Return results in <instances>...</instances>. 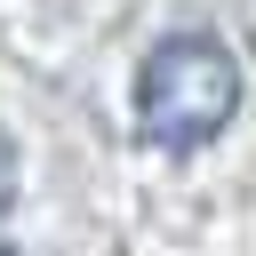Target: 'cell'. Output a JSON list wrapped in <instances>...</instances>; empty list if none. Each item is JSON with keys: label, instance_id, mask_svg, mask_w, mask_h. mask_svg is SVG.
I'll return each mask as SVG.
<instances>
[{"label": "cell", "instance_id": "3", "mask_svg": "<svg viewBox=\"0 0 256 256\" xmlns=\"http://www.w3.org/2000/svg\"><path fill=\"white\" fill-rule=\"evenodd\" d=\"M0 256H16V248H0Z\"/></svg>", "mask_w": 256, "mask_h": 256}, {"label": "cell", "instance_id": "2", "mask_svg": "<svg viewBox=\"0 0 256 256\" xmlns=\"http://www.w3.org/2000/svg\"><path fill=\"white\" fill-rule=\"evenodd\" d=\"M8 200H16V160H8V144H0V216H8Z\"/></svg>", "mask_w": 256, "mask_h": 256}, {"label": "cell", "instance_id": "1", "mask_svg": "<svg viewBox=\"0 0 256 256\" xmlns=\"http://www.w3.org/2000/svg\"><path fill=\"white\" fill-rule=\"evenodd\" d=\"M240 112V64L216 32H168L136 64V136L152 152H200Z\"/></svg>", "mask_w": 256, "mask_h": 256}]
</instances>
